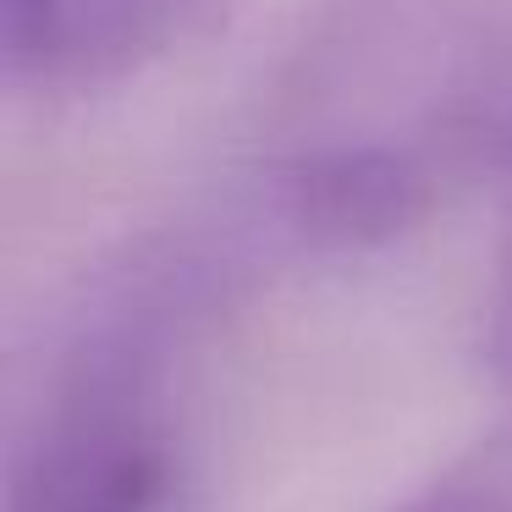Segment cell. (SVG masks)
Instances as JSON below:
<instances>
[{
  "label": "cell",
  "mask_w": 512,
  "mask_h": 512,
  "mask_svg": "<svg viewBox=\"0 0 512 512\" xmlns=\"http://www.w3.org/2000/svg\"><path fill=\"white\" fill-rule=\"evenodd\" d=\"M391 512H512V441H485Z\"/></svg>",
  "instance_id": "obj_3"
},
{
  "label": "cell",
  "mask_w": 512,
  "mask_h": 512,
  "mask_svg": "<svg viewBox=\"0 0 512 512\" xmlns=\"http://www.w3.org/2000/svg\"><path fill=\"white\" fill-rule=\"evenodd\" d=\"M490 336H496V364L512 386V221L501 237V259H496V298H490Z\"/></svg>",
  "instance_id": "obj_4"
},
{
  "label": "cell",
  "mask_w": 512,
  "mask_h": 512,
  "mask_svg": "<svg viewBox=\"0 0 512 512\" xmlns=\"http://www.w3.org/2000/svg\"><path fill=\"white\" fill-rule=\"evenodd\" d=\"M441 199L430 155L386 138L314 144L276 160L259 182V215L292 248L314 254H369L402 243L430 221Z\"/></svg>",
  "instance_id": "obj_2"
},
{
  "label": "cell",
  "mask_w": 512,
  "mask_h": 512,
  "mask_svg": "<svg viewBox=\"0 0 512 512\" xmlns=\"http://www.w3.org/2000/svg\"><path fill=\"white\" fill-rule=\"evenodd\" d=\"M237 0H0V67L17 94L78 100L210 45Z\"/></svg>",
  "instance_id": "obj_1"
}]
</instances>
